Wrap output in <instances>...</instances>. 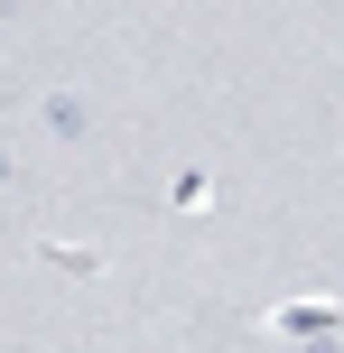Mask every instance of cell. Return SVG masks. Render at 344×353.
<instances>
[{
	"label": "cell",
	"instance_id": "obj_4",
	"mask_svg": "<svg viewBox=\"0 0 344 353\" xmlns=\"http://www.w3.org/2000/svg\"><path fill=\"white\" fill-rule=\"evenodd\" d=\"M205 205H214V176L186 168V176H177V214H205Z\"/></svg>",
	"mask_w": 344,
	"mask_h": 353
},
{
	"label": "cell",
	"instance_id": "obj_3",
	"mask_svg": "<svg viewBox=\"0 0 344 353\" xmlns=\"http://www.w3.org/2000/svg\"><path fill=\"white\" fill-rule=\"evenodd\" d=\"M37 112H47V130H56V140H84V130H93V112L74 103V93H47Z\"/></svg>",
	"mask_w": 344,
	"mask_h": 353
},
{
	"label": "cell",
	"instance_id": "obj_2",
	"mask_svg": "<svg viewBox=\"0 0 344 353\" xmlns=\"http://www.w3.org/2000/svg\"><path fill=\"white\" fill-rule=\"evenodd\" d=\"M37 261L65 270V279H103V251H93V242H37Z\"/></svg>",
	"mask_w": 344,
	"mask_h": 353
},
{
	"label": "cell",
	"instance_id": "obj_1",
	"mask_svg": "<svg viewBox=\"0 0 344 353\" xmlns=\"http://www.w3.org/2000/svg\"><path fill=\"white\" fill-rule=\"evenodd\" d=\"M270 335H289V344H316V335H335V298H289V307H270Z\"/></svg>",
	"mask_w": 344,
	"mask_h": 353
}]
</instances>
